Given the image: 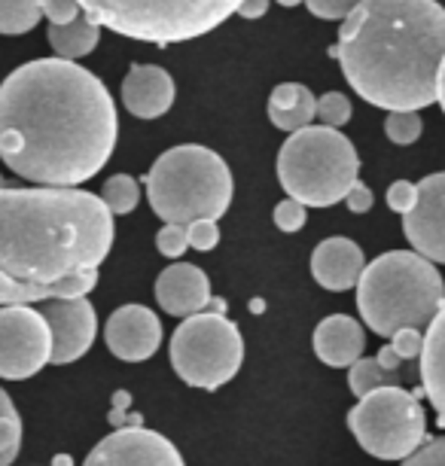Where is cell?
Wrapping results in <instances>:
<instances>
[{
	"mask_svg": "<svg viewBox=\"0 0 445 466\" xmlns=\"http://www.w3.org/2000/svg\"><path fill=\"white\" fill-rule=\"evenodd\" d=\"M0 418H19V411H15L10 393H6L4 387H0Z\"/></svg>",
	"mask_w": 445,
	"mask_h": 466,
	"instance_id": "obj_39",
	"label": "cell"
},
{
	"mask_svg": "<svg viewBox=\"0 0 445 466\" xmlns=\"http://www.w3.org/2000/svg\"><path fill=\"white\" fill-rule=\"evenodd\" d=\"M421 387L436 409L440 427H445V305L424 332L421 350Z\"/></svg>",
	"mask_w": 445,
	"mask_h": 466,
	"instance_id": "obj_19",
	"label": "cell"
},
{
	"mask_svg": "<svg viewBox=\"0 0 445 466\" xmlns=\"http://www.w3.org/2000/svg\"><path fill=\"white\" fill-rule=\"evenodd\" d=\"M122 104L137 119H159L174 104V80L156 65H135L122 80Z\"/></svg>",
	"mask_w": 445,
	"mask_h": 466,
	"instance_id": "obj_16",
	"label": "cell"
},
{
	"mask_svg": "<svg viewBox=\"0 0 445 466\" xmlns=\"http://www.w3.org/2000/svg\"><path fill=\"white\" fill-rule=\"evenodd\" d=\"M348 427L366 454L406 461L427 439L424 409L403 387H381L348 411Z\"/></svg>",
	"mask_w": 445,
	"mask_h": 466,
	"instance_id": "obj_9",
	"label": "cell"
},
{
	"mask_svg": "<svg viewBox=\"0 0 445 466\" xmlns=\"http://www.w3.org/2000/svg\"><path fill=\"white\" fill-rule=\"evenodd\" d=\"M147 198L156 217L171 226L220 219L232 205L229 165L207 147H171L147 174Z\"/></svg>",
	"mask_w": 445,
	"mask_h": 466,
	"instance_id": "obj_5",
	"label": "cell"
},
{
	"mask_svg": "<svg viewBox=\"0 0 445 466\" xmlns=\"http://www.w3.org/2000/svg\"><path fill=\"white\" fill-rule=\"evenodd\" d=\"M168 357L180 381L198 390H220L226 381L238 375L244 339L226 314L202 311L177 327L171 336Z\"/></svg>",
	"mask_w": 445,
	"mask_h": 466,
	"instance_id": "obj_8",
	"label": "cell"
},
{
	"mask_svg": "<svg viewBox=\"0 0 445 466\" xmlns=\"http://www.w3.org/2000/svg\"><path fill=\"white\" fill-rule=\"evenodd\" d=\"M418 205V183H409V180H397L390 183L388 189V208L397 210V214H412Z\"/></svg>",
	"mask_w": 445,
	"mask_h": 466,
	"instance_id": "obj_31",
	"label": "cell"
},
{
	"mask_svg": "<svg viewBox=\"0 0 445 466\" xmlns=\"http://www.w3.org/2000/svg\"><path fill=\"white\" fill-rule=\"evenodd\" d=\"M440 104H442V113H445V61H442V70H440Z\"/></svg>",
	"mask_w": 445,
	"mask_h": 466,
	"instance_id": "obj_40",
	"label": "cell"
},
{
	"mask_svg": "<svg viewBox=\"0 0 445 466\" xmlns=\"http://www.w3.org/2000/svg\"><path fill=\"white\" fill-rule=\"evenodd\" d=\"M22 448V418H0V466H10Z\"/></svg>",
	"mask_w": 445,
	"mask_h": 466,
	"instance_id": "obj_28",
	"label": "cell"
},
{
	"mask_svg": "<svg viewBox=\"0 0 445 466\" xmlns=\"http://www.w3.org/2000/svg\"><path fill=\"white\" fill-rule=\"evenodd\" d=\"M445 305V280L415 250L381 253L357 284V308L366 327L385 339L399 329H424Z\"/></svg>",
	"mask_w": 445,
	"mask_h": 466,
	"instance_id": "obj_4",
	"label": "cell"
},
{
	"mask_svg": "<svg viewBox=\"0 0 445 466\" xmlns=\"http://www.w3.org/2000/svg\"><path fill=\"white\" fill-rule=\"evenodd\" d=\"M116 147V104L92 70L37 58L0 83V159L40 187H80Z\"/></svg>",
	"mask_w": 445,
	"mask_h": 466,
	"instance_id": "obj_1",
	"label": "cell"
},
{
	"mask_svg": "<svg viewBox=\"0 0 445 466\" xmlns=\"http://www.w3.org/2000/svg\"><path fill=\"white\" fill-rule=\"evenodd\" d=\"M360 159L339 128L308 126L284 140L278 153V180L287 196L305 208H329L345 201L357 183Z\"/></svg>",
	"mask_w": 445,
	"mask_h": 466,
	"instance_id": "obj_7",
	"label": "cell"
},
{
	"mask_svg": "<svg viewBox=\"0 0 445 466\" xmlns=\"http://www.w3.org/2000/svg\"><path fill=\"white\" fill-rule=\"evenodd\" d=\"M308 4L311 15L318 19H327V22H345L363 0H305Z\"/></svg>",
	"mask_w": 445,
	"mask_h": 466,
	"instance_id": "obj_29",
	"label": "cell"
},
{
	"mask_svg": "<svg viewBox=\"0 0 445 466\" xmlns=\"http://www.w3.org/2000/svg\"><path fill=\"white\" fill-rule=\"evenodd\" d=\"M156 248H159L162 257L168 259H180L183 253L189 250V235H187V226H171L165 223L156 235Z\"/></svg>",
	"mask_w": 445,
	"mask_h": 466,
	"instance_id": "obj_27",
	"label": "cell"
},
{
	"mask_svg": "<svg viewBox=\"0 0 445 466\" xmlns=\"http://www.w3.org/2000/svg\"><path fill=\"white\" fill-rule=\"evenodd\" d=\"M83 15L128 40L171 43L196 40L238 13L244 0H76Z\"/></svg>",
	"mask_w": 445,
	"mask_h": 466,
	"instance_id": "obj_6",
	"label": "cell"
},
{
	"mask_svg": "<svg viewBox=\"0 0 445 466\" xmlns=\"http://www.w3.org/2000/svg\"><path fill=\"white\" fill-rule=\"evenodd\" d=\"M4 187H6V180H4V177H0V189H4Z\"/></svg>",
	"mask_w": 445,
	"mask_h": 466,
	"instance_id": "obj_42",
	"label": "cell"
},
{
	"mask_svg": "<svg viewBox=\"0 0 445 466\" xmlns=\"http://www.w3.org/2000/svg\"><path fill=\"white\" fill-rule=\"evenodd\" d=\"M333 56L366 104L418 113L440 101L445 10L436 0H363L342 22Z\"/></svg>",
	"mask_w": 445,
	"mask_h": 466,
	"instance_id": "obj_3",
	"label": "cell"
},
{
	"mask_svg": "<svg viewBox=\"0 0 445 466\" xmlns=\"http://www.w3.org/2000/svg\"><path fill=\"white\" fill-rule=\"evenodd\" d=\"M366 271V259L360 244L351 238H327L320 241L311 253V275L324 289L345 293L360 284Z\"/></svg>",
	"mask_w": 445,
	"mask_h": 466,
	"instance_id": "obj_17",
	"label": "cell"
},
{
	"mask_svg": "<svg viewBox=\"0 0 445 466\" xmlns=\"http://www.w3.org/2000/svg\"><path fill=\"white\" fill-rule=\"evenodd\" d=\"M43 15L49 19V25H71L83 15L76 0H43Z\"/></svg>",
	"mask_w": 445,
	"mask_h": 466,
	"instance_id": "obj_34",
	"label": "cell"
},
{
	"mask_svg": "<svg viewBox=\"0 0 445 466\" xmlns=\"http://www.w3.org/2000/svg\"><path fill=\"white\" fill-rule=\"evenodd\" d=\"M113 214L74 187L0 189V305L80 299L98 287Z\"/></svg>",
	"mask_w": 445,
	"mask_h": 466,
	"instance_id": "obj_2",
	"label": "cell"
},
{
	"mask_svg": "<svg viewBox=\"0 0 445 466\" xmlns=\"http://www.w3.org/2000/svg\"><path fill=\"white\" fill-rule=\"evenodd\" d=\"M83 466H183V457L156 430L122 427L101 439Z\"/></svg>",
	"mask_w": 445,
	"mask_h": 466,
	"instance_id": "obj_11",
	"label": "cell"
},
{
	"mask_svg": "<svg viewBox=\"0 0 445 466\" xmlns=\"http://www.w3.org/2000/svg\"><path fill=\"white\" fill-rule=\"evenodd\" d=\"M52 363V332L37 308H0V378L22 381Z\"/></svg>",
	"mask_w": 445,
	"mask_h": 466,
	"instance_id": "obj_10",
	"label": "cell"
},
{
	"mask_svg": "<svg viewBox=\"0 0 445 466\" xmlns=\"http://www.w3.org/2000/svg\"><path fill=\"white\" fill-rule=\"evenodd\" d=\"M424 131V122L418 116L415 110H399V113H388L385 119V135L394 140L399 147H409L415 144L418 137H421Z\"/></svg>",
	"mask_w": 445,
	"mask_h": 466,
	"instance_id": "obj_25",
	"label": "cell"
},
{
	"mask_svg": "<svg viewBox=\"0 0 445 466\" xmlns=\"http://www.w3.org/2000/svg\"><path fill=\"white\" fill-rule=\"evenodd\" d=\"M101 201L107 205L110 214H132L141 201V187H137L135 177L128 174H113V177L101 187Z\"/></svg>",
	"mask_w": 445,
	"mask_h": 466,
	"instance_id": "obj_24",
	"label": "cell"
},
{
	"mask_svg": "<svg viewBox=\"0 0 445 466\" xmlns=\"http://www.w3.org/2000/svg\"><path fill=\"white\" fill-rule=\"evenodd\" d=\"M305 205H299L296 198H284L281 205L275 208V226L281 228V232H299L305 226Z\"/></svg>",
	"mask_w": 445,
	"mask_h": 466,
	"instance_id": "obj_32",
	"label": "cell"
},
{
	"mask_svg": "<svg viewBox=\"0 0 445 466\" xmlns=\"http://www.w3.org/2000/svg\"><path fill=\"white\" fill-rule=\"evenodd\" d=\"M104 339L113 357L126 363L150 360L162 345V323L147 305H122L110 314Z\"/></svg>",
	"mask_w": 445,
	"mask_h": 466,
	"instance_id": "obj_14",
	"label": "cell"
},
{
	"mask_svg": "<svg viewBox=\"0 0 445 466\" xmlns=\"http://www.w3.org/2000/svg\"><path fill=\"white\" fill-rule=\"evenodd\" d=\"M403 466H445V436L421 445L412 457H406Z\"/></svg>",
	"mask_w": 445,
	"mask_h": 466,
	"instance_id": "obj_35",
	"label": "cell"
},
{
	"mask_svg": "<svg viewBox=\"0 0 445 466\" xmlns=\"http://www.w3.org/2000/svg\"><path fill=\"white\" fill-rule=\"evenodd\" d=\"M37 311L46 318L52 332V363L65 366L80 360L92 348L95 332H98V318L86 296L80 299H46Z\"/></svg>",
	"mask_w": 445,
	"mask_h": 466,
	"instance_id": "obj_12",
	"label": "cell"
},
{
	"mask_svg": "<svg viewBox=\"0 0 445 466\" xmlns=\"http://www.w3.org/2000/svg\"><path fill=\"white\" fill-rule=\"evenodd\" d=\"M43 0H0V34H28L37 28Z\"/></svg>",
	"mask_w": 445,
	"mask_h": 466,
	"instance_id": "obj_23",
	"label": "cell"
},
{
	"mask_svg": "<svg viewBox=\"0 0 445 466\" xmlns=\"http://www.w3.org/2000/svg\"><path fill=\"white\" fill-rule=\"evenodd\" d=\"M375 360H379V366H381V369H388V372H394V375L399 372V366H403V360L397 357V350L390 348V345H388V348H381V350H379V357H375Z\"/></svg>",
	"mask_w": 445,
	"mask_h": 466,
	"instance_id": "obj_38",
	"label": "cell"
},
{
	"mask_svg": "<svg viewBox=\"0 0 445 466\" xmlns=\"http://www.w3.org/2000/svg\"><path fill=\"white\" fill-rule=\"evenodd\" d=\"M348 387H351V393L357 400H363V397H369V393L381 390V387H397V375L381 369L375 357H360L351 366V372H348Z\"/></svg>",
	"mask_w": 445,
	"mask_h": 466,
	"instance_id": "obj_22",
	"label": "cell"
},
{
	"mask_svg": "<svg viewBox=\"0 0 445 466\" xmlns=\"http://www.w3.org/2000/svg\"><path fill=\"white\" fill-rule=\"evenodd\" d=\"M281 6H296V4H302V0H278Z\"/></svg>",
	"mask_w": 445,
	"mask_h": 466,
	"instance_id": "obj_41",
	"label": "cell"
},
{
	"mask_svg": "<svg viewBox=\"0 0 445 466\" xmlns=\"http://www.w3.org/2000/svg\"><path fill=\"white\" fill-rule=\"evenodd\" d=\"M187 235H189V248L207 253L220 241V226H217V219H196V223L187 226Z\"/></svg>",
	"mask_w": 445,
	"mask_h": 466,
	"instance_id": "obj_30",
	"label": "cell"
},
{
	"mask_svg": "<svg viewBox=\"0 0 445 466\" xmlns=\"http://www.w3.org/2000/svg\"><path fill=\"white\" fill-rule=\"evenodd\" d=\"M318 119L324 122L327 128H342L348 119H351V101L342 92H327L318 98Z\"/></svg>",
	"mask_w": 445,
	"mask_h": 466,
	"instance_id": "obj_26",
	"label": "cell"
},
{
	"mask_svg": "<svg viewBox=\"0 0 445 466\" xmlns=\"http://www.w3.org/2000/svg\"><path fill=\"white\" fill-rule=\"evenodd\" d=\"M314 116H318V98L311 95L308 86L281 83L268 95V119H272L275 128L287 131V135L308 128Z\"/></svg>",
	"mask_w": 445,
	"mask_h": 466,
	"instance_id": "obj_20",
	"label": "cell"
},
{
	"mask_svg": "<svg viewBox=\"0 0 445 466\" xmlns=\"http://www.w3.org/2000/svg\"><path fill=\"white\" fill-rule=\"evenodd\" d=\"M366 350V332L348 314H333L314 329V354L333 369H351Z\"/></svg>",
	"mask_w": 445,
	"mask_h": 466,
	"instance_id": "obj_18",
	"label": "cell"
},
{
	"mask_svg": "<svg viewBox=\"0 0 445 466\" xmlns=\"http://www.w3.org/2000/svg\"><path fill=\"white\" fill-rule=\"evenodd\" d=\"M266 13H268V0H244L238 6V15H244V19H259Z\"/></svg>",
	"mask_w": 445,
	"mask_h": 466,
	"instance_id": "obj_37",
	"label": "cell"
},
{
	"mask_svg": "<svg viewBox=\"0 0 445 466\" xmlns=\"http://www.w3.org/2000/svg\"><path fill=\"white\" fill-rule=\"evenodd\" d=\"M390 348L397 350V357L403 360H421V350H424V332L421 329H399L394 339H390Z\"/></svg>",
	"mask_w": 445,
	"mask_h": 466,
	"instance_id": "obj_33",
	"label": "cell"
},
{
	"mask_svg": "<svg viewBox=\"0 0 445 466\" xmlns=\"http://www.w3.org/2000/svg\"><path fill=\"white\" fill-rule=\"evenodd\" d=\"M46 40L52 43V49H56V58L74 61V58L89 56V52L98 46L101 28L89 15H80V19L71 25H49Z\"/></svg>",
	"mask_w": 445,
	"mask_h": 466,
	"instance_id": "obj_21",
	"label": "cell"
},
{
	"mask_svg": "<svg viewBox=\"0 0 445 466\" xmlns=\"http://www.w3.org/2000/svg\"><path fill=\"white\" fill-rule=\"evenodd\" d=\"M372 201H375L372 189L366 187V183H360V180H357L351 187V192L345 196V205H348L351 214H366V210H372Z\"/></svg>",
	"mask_w": 445,
	"mask_h": 466,
	"instance_id": "obj_36",
	"label": "cell"
},
{
	"mask_svg": "<svg viewBox=\"0 0 445 466\" xmlns=\"http://www.w3.org/2000/svg\"><path fill=\"white\" fill-rule=\"evenodd\" d=\"M403 232L415 253L430 262H445V171L418 183V205L403 217Z\"/></svg>",
	"mask_w": 445,
	"mask_h": 466,
	"instance_id": "obj_13",
	"label": "cell"
},
{
	"mask_svg": "<svg viewBox=\"0 0 445 466\" xmlns=\"http://www.w3.org/2000/svg\"><path fill=\"white\" fill-rule=\"evenodd\" d=\"M156 302L174 318H196L211 308V280L193 262H174L156 280Z\"/></svg>",
	"mask_w": 445,
	"mask_h": 466,
	"instance_id": "obj_15",
	"label": "cell"
}]
</instances>
